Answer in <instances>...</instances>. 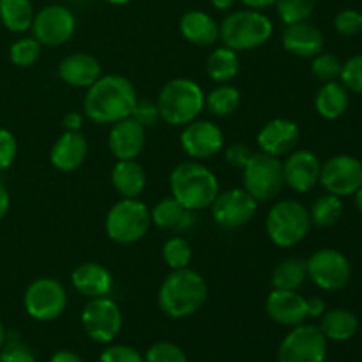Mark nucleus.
Here are the masks:
<instances>
[{"instance_id":"obj_38","label":"nucleus","mask_w":362,"mask_h":362,"mask_svg":"<svg viewBox=\"0 0 362 362\" xmlns=\"http://www.w3.org/2000/svg\"><path fill=\"white\" fill-rule=\"evenodd\" d=\"M0 362H35V356L30 346L20 338V334H6L0 349Z\"/></svg>"},{"instance_id":"obj_52","label":"nucleus","mask_w":362,"mask_h":362,"mask_svg":"<svg viewBox=\"0 0 362 362\" xmlns=\"http://www.w3.org/2000/svg\"><path fill=\"white\" fill-rule=\"evenodd\" d=\"M209 2L218 11H232L239 0H209Z\"/></svg>"},{"instance_id":"obj_9","label":"nucleus","mask_w":362,"mask_h":362,"mask_svg":"<svg viewBox=\"0 0 362 362\" xmlns=\"http://www.w3.org/2000/svg\"><path fill=\"white\" fill-rule=\"evenodd\" d=\"M23 306L34 320H57L67 308V292L59 279L37 278L25 290Z\"/></svg>"},{"instance_id":"obj_44","label":"nucleus","mask_w":362,"mask_h":362,"mask_svg":"<svg viewBox=\"0 0 362 362\" xmlns=\"http://www.w3.org/2000/svg\"><path fill=\"white\" fill-rule=\"evenodd\" d=\"M99 362H145L136 349L129 345H108L103 350Z\"/></svg>"},{"instance_id":"obj_1","label":"nucleus","mask_w":362,"mask_h":362,"mask_svg":"<svg viewBox=\"0 0 362 362\" xmlns=\"http://www.w3.org/2000/svg\"><path fill=\"white\" fill-rule=\"evenodd\" d=\"M138 103L136 88L122 74H106L87 88L83 115L99 126H110L133 115Z\"/></svg>"},{"instance_id":"obj_21","label":"nucleus","mask_w":362,"mask_h":362,"mask_svg":"<svg viewBox=\"0 0 362 362\" xmlns=\"http://www.w3.org/2000/svg\"><path fill=\"white\" fill-rule=\"evenodd\" d=\"M281 42L283 48L292 55L300 57V59H313L318 53L324 52L325 39L320 28L304 20L285 25Z\"/></svg>"},{"instance_id":"obj_55","label":"nucleus","mask_w":362,"mask_h":362,"mask_svg":"<svg viewBox=\"0 0 362 362\" xmlns=\"http://www.w3.org/2000/svg\"><path fill=\"white\" fill-rule=\"evenodd\" d=\"M4 339H6V329H4L2 320H0V349H2L4 345Z\"/></svg>"},{"instance_id":"obj_37","label":"nucleus","mask_w":362,"mask_h":362,"mask_svg":"<svg viewBox=\"0 0 362 362\" xmlns=\"http://www.w3.org/2000/svg\"><path fill=\"white\" fill-rule=\"evenodd\" d=\"M318 0H276L274 7L285 25L304 21L311 16Z\"/></svg>"},{"instance_id":"obj_4","label":"nucleus","mask_w":362,"mask_h":362,"mask_svg":"<svg viewBox=\"0 0 362 362\" xmlns=\"http://www.w3.org/2000/svg\"><path fill=\"white\" fill-rule=\"evenodd\" d=\"M156 105L161 120L170 126L184 127L205 110V92L191 78H173L163 85Z\"/></svg>"},{"instance_id":"obj_28","label":"nucleus","mask_w":362,"mask_h":362,"mask_svg":"<svg viewBox=\"0 0 362 362\" xmlns=\"http://www.w3.org/2000/svg\"><path fill=\"white\" fill-rule=\"evenodd\" d=\"M193 212L179 204L173 197L163 198L152 207L151 219L152 225L161 230H173V232H182L193 225Z\"/></svg>"},{"instance_id":"obj_42","label":"nucleus","mask_w":362,"mask_h":362,"mask_svg":"<svg viewBox=\"0 0 362 362\" xmlns=\"http://www.w3.org/2000/svg\"><path fill=\"white\" fill-rule=\"evenodd\" d=\"M334 30L341 37H354L362 32V13L356 9H343L334 18Z\"/></svg>"},{"instance_id":"obj_41","label":"nucleus","mask_w":362,"mask_h":362,"mask_svg":"<svg viewBox=\"0 0 362 362\" xmlns=\"http://www.w3.org/2000/svg\"><path fill=\"white\" fill-rule=\"evenodd\" d=\"M339 81L354 94H362V53L354 55L341 66Z\"/></svg>"},{"instance_id":"obj_24","label":"nucleus","mask_w":362,"mask_h":362,"mask_svg":"<svg viewBox=\"0 0 362 362\" xmlns=\"http://www.w3.org/2000/svg\"><path fill=\"white\" fill-rule=\"evenodd\" d=\"M71 283L74 290L88 299L108 297L113 288V276L105 265L98 262H85L78 265L71 274Z\"/></svg>"},{"instance_id":"obj_35","label":"nucleus","mask_w":362,"mask_h":362,"mask_svg":"<svg viewBox=\"0 0 362 362\" xmlns=\"http://www.w3.org/2000/svg\"><path fill=\"white\" fill-rule=\"evenodd\" d=\"M163 260L172 271L189 267L191 260H193V247L184 237H170L163 244Z\"/></svg>"},{"instance_id":"obj_17","label":"nucleus","mask_w":362,"mask_h":362,"mask_svg":"<svg viewBox=\"0 0 362 362\" xmlns=\"http://www.w3.org/2000/svg\"><path fill=\"white\" fill-rule=\"evenodd\" d=\"M299 138V126L293 120L278 117V119L269 120L267 124L262 126V129L257 134V145L264 154L281 158V156L296 151Z\"/></svg>"},{"instance_id":"obj_39","label":"nucleus","mask_w":362,"mask_h":362,"mask_svg":"<svg viewBox=\"0 0 362 362\" xmlns=\"http://www.w3.org/2000/svg\"><path fill=\"white\" fill-rule=\"evenodd\" d=\"M341 60L338 59L332 53H318L317 57H313V62H311V73L315 74V78H318L320 81H334L339 78L341 73Z\"/></svg>"},{"instance_id":"obj_54","label":"nucleus","mask_w":362,"mask_h":362,"mask_svg":"<svg viewBox=\"0 0 362 362\" xmlns=\"http://www.w3.org/2000/svg\"><path fill=\"white\" fill-rule=\"evenodd\" d=\"M106 4H110V6H127V4H131L133 0H105Z\"/></svg>"},{"instance_id":"obj_22","label":"nucleus","mask_w":362,"mask_h":362,"mask_svg":"<svg viewBox=\"0 0 362 362\" xmlns=\"http://www.w3.org/2000/svg\"><path fill=\"white\" fill-rule=\"evenodd\" d=\"M88 154L87 138L80 131H64L49 151V163L55 170L64 173L76 172Z\"/></svg>"},{"instance_id":"obj_2","label":"nucleus","mask_w":362,"mask_h":362,"mask_svg":"<svg viewBox=\"0 0 362 362\" xmlns=\"http://www.w3.org/2000/svg\"><path fill=\"white\" fill-rule=\"evenodd\" d=\"M209 299V285L200 272L193 269H177L165 279L158 292V306L166 317H193L205 306Z\"/></svg>"},{"instance_id":"obj_33","label":"nucleus","mask_w":362,"mask_h":362,"mask_svg":"<svg viewBox=\"0 0 362 362\" xmlns=\"http://www.w3.org/2000/svg\"><path fill=\"white\" fill-rule=\"evenodd\" d=\"M240 106V90L230 83H219L205 94V108L216 117H228Z\"/></svg>"},{"instance_id":"obj_32","label":"nucleus","mask_w":362,"mask_h":362,"mask_svg":"<svg viewBox=\"0 0 362 362\" xmlns=\"http://www.w3.org/2000/svg\"><path fill=\"white\" fill-rule=\"evenodd\" d=\"M308 269L306 260L300 258H286L279 262L271 276L272 288L278 290H299L306 283Z\"/></svg>"},{"instance_id":"obj_6","label":"nucleus","mask_w":362,"mask_h":362,"mask_svg":"<svg viewBox=\"0 0 362 362\" xmlns=\"http://www.w3.org/2000/svg\"><path fill=\"white\" fill-rule=\"evenodd\" d=\"M310 211L297 200H279L265 219V232L278 247H293L303 243L311 230Z\"/></svg>"},{"instance_id":"obj_27","label":"nucleus","mask_w":362,"mask_h":362,"mask_svg":"<svg viewBox=\"0 0 362 362\" xmlns=\"http://www.w3.org/2000/svg\"><path fill=\"white\" fill-rule=\"evenodd\" d=\"M350 95L341 81H325L315 95V110L327 120H336L349 110Z\"/></svg>"},{"instance_id":"obj_26","label":"nucleus","mask_w":362,"mask_h":362,"mask_svg":"<svg viewBox=\"0 0 362 362\" xmlns=\"http://www.w3.org/2000/svg\"><path fill=\"white\" fill-rule=\"evenodd\" d=\"M113 187L122 198H138L145 189L147 175L136 159H119L110 173Z\"/></svg>"},{"instance_id":"obj_53","label":"nucleus","mask_w":362,"mask_h":362,"mask_svg":"<svg viewBox=\"0 0 362 362\" xmlns=\"http://www.w3.org/2000/svg\"><path fill=\"white\" fill-rule=\"evenodd\" d=\"M354 198H356L357 211H359L361 214H362V187H359V189H357L356 193H354Z\"/></svg>"},{"instance_id":"obj_34","label":"nucleus","mask_w":362,"mask_h":362,"mask_svg":"<svg viewBox=\"0 0 362 362\" xmlns=\"http://www.w3.org/2000/svg\"><path fill=\"white\" fill-rule=\"evenodd\" d=\"M308 211H310L311 225L318 226V228H329V226H334L341 219L343 202L336 194L325 193L318 197Z\"/></svg>"},{"instance_id":"obj_13","label":"nucleus","mask_w":362,"mask_h":362,"mask_svg":"<svg viewBox=\"0 0 362 362\" xmlns=\"http://www.w3.org/2000/svg\"><path fill=\"white\" fill-rule=\"evenodd\" d=\"M76 25V16L69 7L49 4L35 13L30 30L42 46H62L73 39Z\"/></svg>"},{"instance_id":"obj_45","label":"nucleus","mask_w":362,"mask_h":362,"mask_svg":"<svg viewBox=\"0 0 362 362\" xmlns=\"http://www.w3.org/2000/svg\"><path fill=\"white\" fill-rule=\"evenodd\" d=\"M131 117H133L134 120H138V122H140L144 127L156 126V124L161 120L158 105L152 101H147V99H144V101H140V99H138L136 106H134V112Z\"/></svg>"},{"instance_id":"obj_50","label":"nucleus","mask_w":362,"mask_h":362,"mask_svg":"<svg viewBox=\"0 0 362 362\" xmlns=\"http://www.w3.org/2000/svg\"><path fill=\"white\" fill-rule=\"evenodd\" d=\"M246 9H253V11H262L264 13L265 9H271L274 7L276 0H239Z\"/></svg>"},{"instance_id":"obj_18","label":"nucleus","mask_w":362,"mask_h":362,"mask_svg":"<svg viewBox=\"0 0 362 362\" xmlns=\"http://www.w3.org/2000/svg\"><path fill=\"white\" fill-rule=\"evenodd\" d=\"M322 163L311 151H292L283 163L285 186L296 193H308L320 180Z\"/></svg>"},{"instance_id":"obj_25","label":"nucleus","mask_w":362,"mask_h":362,"mask_svg":"<svg viewBox=\"0 0 362 362\" xmlns=\"http://www.w3.org/2000/svg\"><path fill=\"white\" fill-rule=\"evenodd\" d=\"M180 35L194 46H212L219 41V23L202 9H191L180 16Z\"/></svg>"},{"instance_id":"obj_10","label":"nucleus","mask_w":362,"mask_h":362,"mask_svg":"<svg viewBox=\"0 0 362 362\" xmlns=\"http://www.w3.org/2000/svg\"><path fill=\"white\" fill-rule=\"evenodd\" d=\"M308 278L320 290L336 292L345 288L352 278L350 262L341 251L334 247H324L311 255L306 260Z\"/></svg>"},{"instance_id":"obj_14","label":"nucleus","mask_w":362,"mask_h":362,"mask_svg":"<svg viewBox=\"0 0 362 362\" xmlns=\"http://www.w3.org/2000/svg\"><path fill=\"white\" fill-rule=\"evenodd\" d=\"M209 209L216 225L225 230H235L246 226L257 216L258 202L244 187H233L219 191Z\"/></svg>"},{"instance_id":"obj_40","label":"nucleus","mask_w":362,"mask_h":362,"mask_svg":"<svg viewBox=\"0 0 362 362\" xmlns=\"http://www.w3.org/2000/svg\"><path fill=\"white\" fill-rule=\"evenodd\" d=\"M145 362H189L186 352L172 341H158L147 350Z\"/></svg>"},{"instance_id":"obj_15","label":"nucleus","mask_w":362,"mask_h":362,"mask_svg":"<svg viewBox=\"0 0 362 362\" xmlns=\"http://www.w3.org/2000/svg\"><path fill=\"white\" fill-rule=\"evenodd\" d=\"M318 184L339 198L352 197L362 187V163L350 154L332 156L322 165Z\"/></svg>"},{"instance_id":"obj_48","label":"nucleus","mask_w":362,"mask_h":362,"mask_svg":"<svg viewBox=\"0 0 362 362\" xmlns=\"http://www.w3.org/2000/svg\"><path fill=\"white\" fill-rule=\"evenodd\" d=\"M306 306H308V317H310V318H320L322 315L327 311L325 300L322 299V297H318V296L306 299Z\"/></svg>"},{"instance_id":"obj_29","label":"nucleus","mask_w":362,"mask_h":362,"mask_svg":"<svg viewBox=\"0 0 362 362\" xmlns=\"http://www.w3.org/2000/svg\"><path fill=\"white\" fill-rule=\"evenodd\" d=\"M320 318L318 329L325 338L332 339V341H349L359 331V320L356 315L343 308L325 311Z\"/></svg>"},{"instance_id":"obj_3","label":"nucleus","mask_w":362,"mask_h":362,"mask_svg":"<svg viewBox=\"0 0 362 362\" xmlns=\"http://www.w3.org/2000/svg\"><path fill=\"white\" fill-rule=\"evenodd\" d=\"M172 197L187 211H204L218 197L219 180L212 170L198 161L180 163L170 173Z\"/></svg>"},{"instance_id":"obj_43","label":"nucleus","mask_w":362,"mask_h":362,"mask_svg":"<svg viewBox=\"0 0 362 362\" xmlns=\"http://www.w3.org/2000/svg\"><path fill=\"white\" fill-rule=\"evenodd\" d=\"M18 156L16 136L6 127H0V172H6L13 166Z\"/></svg>"},{"instance_id":"obj_16","label":"nucleus","mask_w":362,"mask_h":362,"mask_svg":"<svg viewBox=\"0 0 362 362\" xmlns=\"http://www.w3.org/2000/svg\"><path fill=\"white\" fill-rule=\"evenodd\" d=\"M225 134L218 124L211 120H193L186 124L180 133V147L193 161L214 158L223 151Z\"/></svg>"},{"instance_id":"obj_20","label":"nucleus","mask_w":362,"mask_h":362,"mask_svg":"<svg viewBox=\"0 0 362 362\" xmlns=\"http://www.w3.org/2000/svg\"><path fill=\"white\" fill-rule=\"evenodd\" d=\"M145 141H147L145 127L133 117L119 120L110 127L108 147L117 161L119 159H136L144 152Z\"/></svg>"},{"instance_id":"obj_19","label":"nucleus","mask_w":362,"mask_h":362,"mask_svg":"<svg viewBox=\"0 0 362 362\" xmlns=\"http://www.w3.org/2000/svg\"><path fill=\"white\" fill-rule=\"evenodd\" d=\"M265 311L276 324L296 327V325L304 324L308 318L306 297L300 296L297 290L272 288V292L265 299Z\"/></svg>"},{"instance_id":"obj_8","label":"nucleus","mask_w":362,"mask_h":362,"mask_svg":"<svg viewBox=\"0 0 362 362\" xmlns=\"http://www.w3.org/2000/svg\"><path fill=\"white\" fill-rule=\"evenodd\" d=\"M243 182L244 189L258 204L274 200L285 187L283 163L274 156L264 154V152H253L247 165L243 168Z\"/></svg>"},{"instance_id":"obj_31","label":"nucleus","mask_w":362,"mask_h":362,"mask_svg":"<svg viewBox=\"0 0 362 362\" xmlns=\"http://www.w3.org/2000/svg\"><path fill=\"white\" fill-rule=\"evenodd\" d=\"M239 55L235 49L228 46H219L209 55L207 59V74L216 83H230L239 73Z\"/></svg>"},{"instance_id":"obj_12","label":"nucleus","mask_w":362,"mask_h":362,"mask_svg":"<svg viewBox=\"0 0 362 362\" xmlns=\"http://www.w3.org/2000/svg\"><path fill=\"white\" fill-rule=\"evenodd\" d=\"M81 327L95 343L110 345L122 329V311L119 304L108 297L90 299L81 311Z\"/></svg>"},{"instance_id":"obj_7","label":"nucleus","mask_w":362,"mask_h":362,"mask_svg":"<svg viewBox=\"0 0 362 362\" xmlns=\"http://www.w3.org/2000/svg\"><path fill=\"white\" fill-rule=\"evenodd\" d=\"M152 226L151 209L140 198H122L112 205L105 219V232L117 244H134Z\"/></svg>"},{"instance_id":"obj_5","label":"nucleus","mask_w":362,"mask_h":362,"mask_svg":"<svg viewBox=\"0 0 362 362\" xmlns=\"http://www.w3.org/2000/svg\"><path fill=\"white\" fill-rule=\"evenodd\" d=\"M274 34L272 20L262 11H232L219 23V39L235 52H246L264 46Z\"/></svg>"},{"instance_id":"obj_11","label":"nucleus","mask_w":362,"mask_h":362,"mask_svg":"<svg viewBox=\"0 0 362 362\" xmlns=\"http://www.w3.org/2000/svg\"><path fill=\"white\" fill-rule=\"evenodd\" d=\"M325 359L327 338L317 325H296L278 349V362H325Z\"/></svg>"},{"instance_id":"obj_51","label":"nucleus","mask_w":362,"mask_h":362,"mask_svg":"<svg viewBox=\"0 0 362 362\" xmlns=\"http://www.w3.org/2000/svg\"><path fill=\"white\" fill-rule=\"evenodd\" d=\"M49 362H85V361L81 359L76 352H71V350H59V352L53 354Z\"/></svg>"},{"instance_id":"obj_47","label":"nucleus","mask_w":362,"mask_h":362,"mask_svg":"<svg viewBox=\"0 0 362 362\" xmlns=\"http://www.w3.org/2000/svg\"><path fill=\"white\" fill-rule=\"evenodd\" d=\"M83 120H85V115L80 112H69L64 115L62 119V127L64 131H81V127H83Z\"/></svg>"},{"instance_id":"obj_23","label":"nucleus","mask_w":362,"mask_h":362,"mask_svg":"<svg viewBox=\"0 0 362 362\" xmlns=\"http://www.w3.org/2000/svg\"><path fill=\"white\" fill-rule=\"evenodd\" d=\"M59 78L76 88H88L101 78V64L94 55L85 52L71 53L59 64Z\"/></svg>"},{"instance_id":"obj_30","label":"nucleus","mask_w":362,"mask_h":362,"mask_svg":"<svg viewBox=\"0 0 362 362\" xmlns=\"http://www.w3.org/2000/svg\"><path fill=\"white\" fill-rule=\"evenodd\" d=\"M34 16L32 0H0V21L13 34L30 30Z\"/></svg>"},{"instance_id":"obj_36","label":"nucleus","mask_w":362,"mask_h":362,"mask_svg":"<svg viewBox=\"0 0 362 362\" xmlns=\"http://www.w3.org/2000/svg\"><path fill=\"white\" fill-rule=\"evenodd\" d=\"M42 52V45L37 39L21 37L14 41L9 48V59L16 67H30L39 60Z\"/></svg>"},{"instance_id":"obj_46","label":"nucleus","mask_w":362,"mask_h":362,"mask_svg":"<svg viewBox=\"0 0 362 362\" xmlns=\"http://www.w3.org/2000/svg\"><path fill=\"white\" fill-rule=\"evenodd\" d=\"M251 156H253V151L246 144H233L225 151V158L228 161V165L240 170L247 165Z\"/></svg>"},{"instance_id":"obj_49","label":"nucleus","mask_w":362,"mask_h":362,"mask_svg":"<svg viewBox=\"0 0 362 362\" xmlns=\"http://www.w3.org/2000/svg\"><path fill=\"white\" fill-rule=\"evenodd\" d=\"M11 209V194H9V189H7L6 184L0 180V221H2L4 218L7 216V212H9Z\"/></svg>"}]
</instances>
